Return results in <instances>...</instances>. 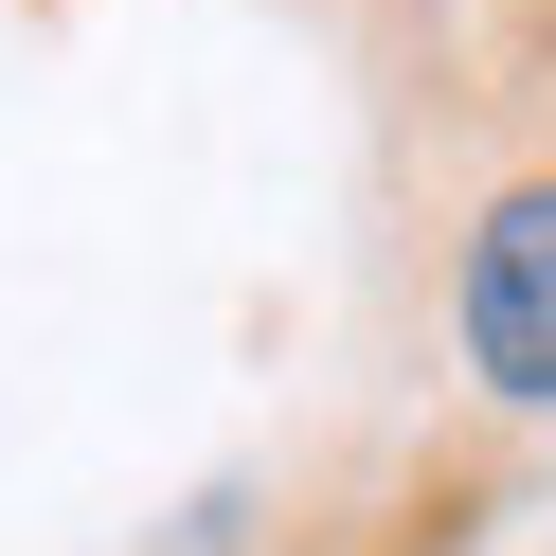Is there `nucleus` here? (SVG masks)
Masks as SVG:
<instances>
[{
	"instance_id": "1",
	"label": "nucleus",
	"mask_w": 556,
	"mask_h": 556,
	"mask_svg": "<svg viewBox=\"0 0 556 556\" xmlns=\"http://www.w3.org/2000/svg\"><path fill=\"white\" fill-rule=\"evenodd\" d=\"M467 359H484V395L556 413V180L484 198V233H467Z\"/></svg>"
}]
</instances>
